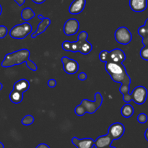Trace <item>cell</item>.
Segmentation results:
<instances>
[{"instance_id": "d6986e66", "label": "cell", "mask_w": 148, "mask_h": 148, "mask_svg": "<svg viewBox=\"0 0 148 148\" xmlns=\"http://www.w3.org/2000/svg\"><path fill=\"white\" fill-rule=\"evenodd\" d=\"M10 100L14 104H19L23 100V92L13 89L10 93Z\"/></svg>"}, {"instance_id": "74e56055", "label": "cell", "mask_w": 148, "mask_h": 148, "mask_svg": "<svg viewBox=\"0 0 148 148\" xmlns=\"http://www.w3.org/2000/svg\"><path fill=\"white\" fill-rule=\"evenodd\" d=\"M108 148H116V147H111V146H110V147Z\"/></svg>"}, {"instance_id": "f35d334b", "label": "cell", "mask_w": 148, "mask_h": 148, "mask_svg": "<svg viewBox=\"0 0 148 148\" xmlns=\"http://www.w3.org/2000/svg\"><path fill=\"white\" fill-rule=\"evenodd\" d=\"M96 148H97V147H96Z\"/></svg>"}, {"instance_id": "cb8c5ba5", "label": "cell", "mask_w": 148, "mask_h": 148, "mask_svg": "<svg viewBox=\"0 0 148 148\" xmlns=\"http://www.w3.org/2000/svg\"><path fill=\"white\" fill-rule=\"evenodd\" d=\"M147 116L144 113H141L137 116V121L140 124H145L147 121Z\"/></svg>"}, {"instance_id": "9a60e30c", "label": "cell", "mask_w": 148, "mask_h": 148, "mask_svg": "<svg viewBox=\"0 0 148 148\" xmlns=\"http://www.w3.org/2000/svg\"><path fill=\"white\" fill-rule=\"evenodd\" d=\"M114 140L108 134L103 136H100L95 140V146L97 148H108L111 145Z\"/></svg>"}, {"instance_id": "ba28073f", "label": "cell", "mask_w": 148, "mask_h": 148, "mask_svg": "<svg viewBox=\"0 0 148 148\" xmlns=\"http://www.w3.org/2000/svg\"><path fill=\"white\" fill-rule=\"evenodd\" d=\"M138 34L143 38L142 42L144 47L140 51V56L144 60L148 61V26L142 25L138 29Z\"/></svg>"}, {"instance_id": "30bf717a", "label": "cell", "mask_w": 148, "mask_h": 148, "mask_svg": "<svg viewBox=\"0 0 148 148\" xmlns=\"http://www.w3.org/2000/svg\"><path fill=\"white\" fill-rule=\"evenodd\" d=\"M125 127L121 123L116 122L111 124L108 130V134L112 137L114 140H119L124 134Z\"/></svg>"}, {"instance_id": "44dd1931", "label": "cell", "mask_w": 148, "mask_h": 148, "mask_svg": "<svg viewBox=\"0 0 148 148\" xmlns=\"http://www.w3.org/2000/svg\"><path fill=\"white\" fill-rule=\"evenodd\" d=\"M36 14L30 7H26L23 9L21 12V18L25 21H28L35 17Z\"/></svg>"}, {"instance_id": "d6a6232c", "label": "cell", "mask_w": 148, "mask_h": 148, "mask_svg": "<svg viewBox=\"0 0 148 148\" xmlns=\"http://www.w3.org/2000/svg\"><path fill=\"white\" fill-rule=\"evenodd\" d=\"M38 19H40V20H42V19H43L44 17H43L42 14H38Z\"/></svg>"}, {"instance_id": "7c38bea8", "label": "cell", "mask_w": 148, "mask_h": 148, "mask_svg": "<svg viewBox=\"0 0 148 148\" xmlns=\"http://www.w3.org/2000/svg\"><path fill=\"white\" fill-rule=\"evenodd\" d=\"M126 59V54L121 49H115L109 51L107 62H113L116 63H123Z\"/></svg>"}, {"instance_id": "4316f807", "label": "cell", "mask_w": 148, "mask_h": 148, "mask_svg": "<svg viewBox=\"0 0 148 148\" xmlns=\"http://www.w3.org/2000/svg\"><path fill=\"white\" fill-rule=\"evenodd\" d=\"M48 85L49 88H55L56 85V81L54 79H51L48 81Z\"/></svg>"}, {"instance_id": "8fae6325", "label": "cell", "mask_w": 148, "mask_h": 148, "mask_svg": "<svg viewBox=\"0 0 148 148\" xmlns=\"http://www.w3.org/2000/svg\"><path fill=\"white\" fill-rule=\"evenodd\" d=\"M79 28V23L77 20L70 18L66 21L64 25V33L66 36H74L78 32Z\"/></svg>"}, {"instance_id": "f1b7e54d", "label": "cell", "mask_w": 148, "mask_h": 148, "mask_svg": "<svg viewBox=\"0 0 148 148\" xmlns=\"http://www.w3.org/2000/svg\"><path fill=\"white\" fill-rule=\"evenodd\" d=\"M36 148H50L49 145H47L46 144L44 143H41V144H39Z\"/></svg>"}, {"instance_id": "4fadbf2b", "label": "cell", "mask_w": 148, "mask_h": 148, "mask_svg": "<svg viewBox=\"0 0 148 148\" xmlns=\"http://www.w3.org/2000/svg\"><path fill=\"white\" fill-rule=\"evenodd\" d=\"M72 143L77 148H92L95 146V141L91 138L78 139L73 137Z\"/></svg>"}, {"instance_id": "4dcf8cb0", "label": "cell", "mask_w": 148, "mask_h": 148, "mask_svg": "<svg viewBox=\"0 0 148 148\" xmlns=\"http://www.w3.org/2000/svg\"><path fill=\"white\" fill-rule=\"evenodd\" d=\"M32 1H33L34 3H36V4H42V3H43L44 1H46V0H32Z\"/></svg>"}, {"instance_id": "9c48e42d", "label": "cell", "mask_w": 148, "mask_h": 148, "mask_svg": "<svg viewBox=\"0 0 148 148\" xmlns=\"http://www.w3.org/2000/svg\"><path fill=\"white\" fill-rule=\"evenodd\" d=\"M63 64L64 71L68 75H74L77 73L79 69V64L75 59H69L66 56H63L61 59Z\"/></svg>"}, {"instance_id": "7a4b0ae2", "label": "cell", "mask_w": 148, "mask_h": 148, "mask_svg": "<svg viewBox=\"0 0 148 148\" xmlns=\"http://www.w3.org/2000/svg\"><path fill=\"white\" fill-rule=\"evenodd\" d=\"M88 33L86 31H82L79 33L77 41L71 42L65 40L62 43V47L66 51L79 52L82 54L86 55L91 52L92 46L90 42L87 40Z\"/></svg>"}, {"instance_id": "ac0fdd59", "label": "cell", "mask_w": 148, "mask_h": 148, "mask_svg": "<svg viewBox=\"0 0 148 148\" xmlns=\"http://www.w3.org/2000/svg\"><path fill=\"white\" fill-rule=\"evenodd\" d=\"M29 88H30V82L25 79H21L17 81L13 85V89L20 91L23 93L28 90Z\"/></svg>"}, {"instance_id": "d4e9b609", "label": "cell", "mask_w": 148, "mask_h": 148, "mask_svg": "<svg viewBox=\"0 0 148 148\" xmlns=\"http://www.w3.org/2000/svg\"><path fill=\"white\" fill-rule=\"evenodd\" d=\"M8 33L7 27L4 25H0V39H2L5 37Z\"/></svg>"}, {"instance_id": "3957f363", "label": "cell", "mask_w": 148, "mask_h": 148, "mask_svg": "<svg viewBox=\"0 0 148 148\" xmlns=\"http://www.w3.org/2000/svg\"><path fill=\"white\" fill-rule=\"evenodd\" d=\"M30 52L28 49H20L16 51L7 53L1 65L2 67L7 68L22 64L23 63H26L27 61L30 60Z\"/></svg>"}, {"instance_id": "8992f818", "label": "cell", "mask_w": 148, "mask_h": 148, "mask_svg": "<svg viewBox=\"0 0 148 148\" xmlns=\"http://www.w3.org/2000/svg\"><path fill=\"white\" fill-rule=\"evenodd\" d=\"M32 29V25L28 23L16 25L10 30V36L12 38L23 40L31 33Z\"/></svg>"}, {"instance_id": "484cf974", "label": "cell", "mask_w": 148, "mask_h": 148, "mask_svg": "<svg viewBox=\"0 0 148 148\" xmlns=\"http://www.w3.org/2000/svg\"><path fill=\"white\" fill-rule=\"evenodd\" d=\"M26 65H27V67L29 68V69H30V70H32V71H36L38 69V66H37V65L36 64V63H34V62H32L31 60H29V61H27V62H26Z\"/></svg>"}, {"instance_id": "7402d4cb", "label": "cell", "mask_w": 148, "mask_h": 148, "mask_svg": "<svg viewBox=\"0 0 148 148\" xmlns=\"http://www.w3.org/2000/svg\"><path fill=\"white\" fill-rule=\"evenodd\" d=\"M34 117L31 115H26L21 120V123L25 126L31 125L34 122Z\"/></svg>"}, {"instance_id": "f546056e", "label": "cell", "mask_w": 148, "mask_h": 148, "mask_svg": "<svg viewBox=\"0 0 148 148\" xmlns=\"http://www.w3.org/2000/svg\"><path fill=\"white\" fill-rule=\"evenodd\" d=\"M14 1H15V2L18 4V6H20H20H22L24 4L25 0H14Z\"/></svg>"}, {"instance_id": "1f68e13d", "label": "cell", "mask_w": 148, "mask_h": 148, "mask_svg": "<svg viewBox=\"0 0 148 148\" xmlns=\"http://www.w3.org/2000/svg\"><path fill=\"white\" fill-rule=\"evenodd\" d=\"M145 137L147 140V141H148V128L146 130L145 132Z\"/></svg>"}, {"instance_id": "d590c367", "label": "cell", "mask_w": 148, "mask_h": 148, "mask_svg": "<svg viewBox=\"0 0 148 148\" xmlns=\"http://www.w3.org/2000/svg\"><path fill=\"white\" fill-rule=\"evenodd\" d=\"M2 88H3V85L1 83V82H0V91L2 90Z\"/></svg>"}, {"instance_id": "e0dca14e", "label": "cell", "mask_w": 148, "mask_h": 148, "mask_svg": "<svg viewBox=\"0 0 148 148\" xmlns=\"http://www.w3.org/2000/svg\"><path fill=\"white\" fill-rule=\"evenodd\" d=\"M51 24V20L48 17H43L41 20V21L39 23L38 25L37 30H36V32L31 34V38H35L37 37L38 35L42 34L44 31H46V30L47 29V27L50 25Z\"/></svg>"}, {"instance_id": "ffe728a7", "label": "cell", "mask_w": 148, "mask_h": 148, "mask_svg": "<svg viewBox=\"0 0 148 148\" xmlns=\"http://www.w3.org/2000/svg\"><path fill=\"white\" fill-rule=\"evenodd\" d=\"M121 113L123 117H124V118H130V117L132 116V115L134 114V108H133L132 105L127 103L123 106L121 110Z\"/></svg>"}, {"instance_id": "603a6c76", "label": "cell", "mask_w": 148, "mask_h": 148, "mask_svg": "<svg viewBox=\"0 0 148 148\" xmlns=\"http://www.w3.org/2000/svg\"><path fill=\"white\" fill-rule=\"evenodd\" d=\"M108 55H109V51L107 50H103L99 54V59L101 62H107L108 59Z\"/></svg>"}, {"instance_id": "6da1fadb", "label": "cell", "mask_w": 148, "mask_h": 148, "mask_svg": "<svg viewBox=\"0 0 148 148\" xmlns=\"http://www.w3.org/2000/svg\"><path fill=\"white\" fill-rule=\"evenodd\" d=\"M105 69L111 76L113 81L121 83L119 92L122 95L130 92L131 78L127 74V69L123 63H116L113 62H106Z\"/></svg>"}, {"instance_id": "83f0119b", "label": "cell", "mask_w": 148, "mask_h": 148, "mask_svg": "<svg viewBox=\"0 0 148 148\" xmlns=\"http://www.w3.org/2000/svg\"><path fill=\"white\" fill-rule=\"evenodd\" d=\"M87 77H88V76H87L86 74L85 73V72H80V73L78 75V79H79V80L81 81H84L85 80V79H87Z\"/></svg>"}, {"instance_id": "5b68a950", "label": "cell", "mask_w": 148, "mask_h": 148, "mask_svg": "<svg viewBox=\"0 0 148 148\" xmlns=\"http://www.w3.org/2000/svg\"><path fill=\"white\" fill-rule=\"evenodd\" d=\"M147 97V90L143 86H137L133 90L131 94L126 93L123 95V100L125 103L134 101L136 104L142 105L145 103Z\"/></svg>"}, {"instance_id": "5bb4252c", "label": "cell", "mask_w": 148, "mask_h": 148, "mask_svg": "<svg viewBox=\"0 0 148 148\" xmlns=\"http://www.w3.org/2000/svg\"><path fill=\"white\" fill-rule=\"evenodd\" d=\"M86 4V0H74L71 3L69 12L72 14H78L84 10Z\"/></svg>"}, {"instance_id": "2e32d148", "label": "cell", "mask_w": 148, "mask_h": 148, "mask_svg": "<svg viewBox=\"0 0 148 148\" xmlns=\"http://www.w3.org/2000/svg\"><path fill=\"white\" fill-rule=\"evenodd\" d=\"M130 7L135 12H142L147 9V0H130Z\"/></svg>"}, {"instance_id": "836d02e7", "label": "cell", "mask_w": 148, "mask_h": 148, "mask_svg": "<svg viewBox=\"0 0 148 148\" xmlns=\"http://www.w3.org/2000/svg\"><path fill=\"white\" fill-rule=\"evenodd\" d=\"M0 148H4V145L2 143L0 142Z\"/></svg>"}, {"instance_id": "e575fe53", "label": "cell", "mask_w": 148, "mask_h": 148, "mask_svg": "<svg viewBox=\"0 0 148 148\" xmlns=\"http://www.w3.org/2000/svg\"><path fill=\"white\" fill-rule=\"evenodd\" d=\"M1 12H2V7H1V4H0V16H1Z\"/></svg>"}, {"instance_id": "277c9868", "label": "cell", "mask_w": 148, "mask_h": 148, "mask_svg": "<svg viewBox=\"0 0 148 148\" xmlns=\"http://www.w3.org/2000/svg\"><path fill=\"white\" fill-rule=\"evenodd\" d=\"M103 103V97L100 92H97L95 94V101H89L83 99L79 105L75 108V114L78 116H82L86 113L92 114L101 106Z\"/></svg>"}, {"instance_id": "8d00e7d4", "label": "cell", "mask_w": 148, "mask_h": 148, "mask_svg": "<svg viewBox=\"0 0 148 148\" xmlns=\"http://www.w3.org/2000/svg\"><path fill=\"white\" fill-rule=\"evenodd\" d=\"M145 25L148 26V18L145 20Z\"/></svg>"}, {"instance_id": "52a82bcc", "label": "cell", "mask_w": 148, "mask_h": 148, "mask_svg": "<svg viewBox=\"0 0 148 148\" xmlns=\"http://www.w3.org/2000/svg\"><path fill=\"white\" fill-rule=\"evenodd\" d=\"M116 40L119 43L122 45H127L132 41V35L127 27H120L117 29L114 33Z\"/></svg>"}]
</instances>
